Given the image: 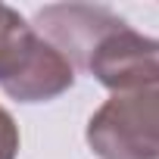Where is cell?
<instances>
[{
  "label": "cell",
  "instance_id": "6da1fadb",
  "mask_svg": "<svg viewBox=\"0 0 159 159\" xmlns=\"http://www.w3.org/2000/svg\"><path fill=\"white\" fill-rule=\"evenodd\" d=\"M75 69L16 10L0 3V88L13 100L41 103L69 91Z\"/></svg>",
  "mask_w": 159,
  "mask_h": 159
},
{
  "label": "cell",
  "instance_id": "7a4b0ae2",
  "mask_svg": "<svg viewBox=\"0 0 159 159\" xmlns=\"http://www.w3.org/2000/svg\"><path fill=\"white\" fill-rule=\"evenodd\" d=\"M88 143L100 159H159V88L106 100L91 116Z\"/></svg>",
  "mask_w": 159,
  "mask_h": 159
},
{
  "label": "cell",
  "instance_id": "3957f363",
  "mask_svg": "<svg viewBox=\"0 0 159 159\" xmlns=\"http://www.w3.org/2000/svg\"><path fill=\"white\" fill-rule=\"evenodd\" d=\"M84 72H91L112 94L159 88V41L119 22L97 41Z\"/></svg>",
  "mask_w": 159,
  "mask_h": 159
},
{
  "label": "cell",
  "instance_id": "277c9868",
  "mask_svg": "<svg viewBox=\"0 0 159 159\" xmlns=\"http://www.w3.org/2000/svg\"><path fill=\"white\" fill-rule=\"evenodd\" d=\"M38 31L69 59L72 69H84L97 41L112 31L122 19L106 7L88 3H53L38 13Z\"/></svg>",
  "mask_w": 159,
  "mask_h": 159
},
{
  "label": "cell",
  "instance_id": "5b68a950",
  "mask_svg": "<svg viewBox=\"0 0 159 159\" xmlns=\"http://www.w3.org/2000/svg\"><path fill=\"white\" fill-rule=\"evenodd\" d=\"M19 153V128L13 116L0 106V159H16Z\"/></svg>",
  "mask_w": 159,
  "mask_h": 159
}]
</instances>
